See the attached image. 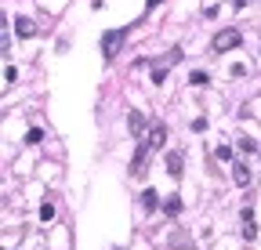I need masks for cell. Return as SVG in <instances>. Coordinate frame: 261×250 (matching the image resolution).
I'll return each instance as SVG.
<instances>
[{
    "mask_svg": "<svg viewBox=\"0 0 261 250\" xmlns=\"http://www.w3.org/2000/svg\"><path fill=\"white\" fill-rule=\"evenodd\" d=\"M163 138H167V127H163V123H152V131H149L145 138H138V152H134V160H131V174H134V178L145 174L149 156L163 145Z\"/></svg>",
    "mask_w": 261,
    "mask_h": 250,
    "instance_id": "1",
    "label": "cell"
},
{
    "mask_svg": "<svg viewBox=\"0 0 261 250\" xmlns=\"http://www.w3.org/2000/svg\"><path fill=\"white\" fill-rule=\"evenodd\" d=\"M127 33H131L127 26L109 29V33L102 37V55H105V58H116V55H120V48H124V40H127Z\"/></svg>",
    "mask_w": 261,
    "mask_h": 250,
    "instance_id": "2",
    "label": "cell"
},
{
    "mask_svg": "<svg viewBox=\"0 0 261 250\" xmlns=\"http://www.w3.org/2000/svg\"><path fill=\"white\" fill-rule=\"evenodd\" d=\"M239 29H225V33H218L214 37V51H232V48H239Z\"/></svg>",
    "mask_w": 261,
    "mask_h": 250,
    "instance_id": "3",
    "label": "cell"
},
{
    "mask_svg": "<svg viewBox=\"0 0 261 250\" xmlns=\"http://www.w3.org/2000/svg\"><path fill=\"white\" fill-rule=\"evenodd\" d=\"M167 174L181 178V152H167Z\"/></svg>",
    "mask_w": 261,
    "mask_h": 250,
    "instance_id": "4",
    "label": "cell"
},
{
    "mask_svg": "<svg viewBox=\"0 0 261 250\" xmlns=\"http://www.w3.org/2000/svg\"><path fill=\"white\" fill-rule=\"evenodd\" d=\"M127 127L134 131V138H145V134H142V131H145V116H142V113H131V116H127Z\"/></svg>",
    "mask_w": 261,
    "mask_h": 250,
    "instance_id": "5",
    "label": "cell"
},
{
    "mask_svg": "<svg viewBox=\"0 0 261 250\" xmlns=\"http://www.w3.org/2000/svg\"><path fill=\"white\" fill-rule=\"evenodd\" d=\"M232 181H236V185H250V167H247V163H236V167H232Z\"/></svg>",
    "mask_w": 261,
    "mask_h": 250,
    "instance_id": "6",
    "label": "cell"
},
{
    "mask_svg": "<svg viewBox=\"0 0 261 250\" xmlns=\"http://www.w3.org/2000/svg\"><path fill=\"white\" fill-rule=\"evenodd\" d=\"M15 33H19V37H33V33H37L33 19H15Z\"/></svg>",
    "mask_w": 261,
    "mask_h": 250,
    "instance_id": "7",
    "label": "cell"
},
{
    "mask_svg": "<svg viewBox=\"0 0 261 250\" xmlns=\"http://www.w3.org/2000/svg\"><path fill=\"white\" fill-rule=\"evenodd\" d=\"M142 207H145V210H156V207H160V196L152 192V189H145V192H142Z\"/></svg>",
    "mask_w": 261,
    "mask_h": 250,
    "instance_id": "8",
    "label": "cell"
},
{
    "mask_svg": "<svg viewBox=\"0 0 261 250\" xmlns=\"http://www.w3.org/2000/svg\"><path fill=\"white\" fill-rule=\"evenodd\" d=\"M167 69H171L167 62H163V66H152V84H163L167 80Z\"/></svg>",
    "mask_w": 261,
    "mask_h": 250,
    "instance_id": "9",
    "label": "cell"
},
{
    "mask_svg": "<svg viewBox=\"0 0 261 250\" xmlns=\"http://www.w3.org/2000/svg\"><path fill=\"white\" fill-rule=\"evenodd\" d=\"M40 142H44V131L40 127H33V131L26 134V145H40Z\"/></svg>",
    "mask_w": 261,
    "mask_h": 250,
    "instance_id": "10",
    "label": "cell"
},
{
    "mask_svg": "<svg viewBox=\"0 0 261 250\" xmlns=\"http://www.w3.org/2000/svg\"><path fill=\"white\" fill-rule=\"evenodd\" d=\"M167 214H181V196H167Z\"/></svg>",
    "mask_w": 261,
    "mask_h": 250,
    "instance_id": "11",
    "label": "cell"
},
{
    "mask_svg": "<svg viewBox=\"0 0 261 250\" xmlns=\"http://www.w3.org/2000/svg\"><path fill=\"white\" fill-rule=\"evenodd\" d=\"M51 217H55V203H44L40 207V221H51Z\"/></svg>",
    "mask_w": 261,
    "mask_h": 250,
    "instance_id": "12",
    "label": "cell"
},
{
    "mask_svg": "<svg viewBox=\"0 0 261 250\" xmlns=\"http://www.w3.org/2000/svg\"><path fill=\"white\" fill-rule=\"evenodd\" d=\"M189 84H196V87H203V84H207V73H192V76H189Z\"/></svg>",
    "mask_w": 261,
    "mask_h": 250,
    "instance_id": "13",
    "label": "cell"
},
{
    "mask_svg": "<svg viewBox=\"0 0 261 250\" xmlns=\"http://www.w3.org/2000/svg\"><path fill=\"white\" fill-rule=\"evenodd\" d=\"M174 62H181V51H178V48L167 51V66H174Z\"/></svg>",
    "mask_w": 261,
    "mask_h": 250,
    "instance_id": "14",
    "label": "cell"
},
{
    "mask_svg": "<svg viewBox=\"0 0 261 250\" xmlns=\"http://www.w3.org/2000/svg\"><path fill=\"white\" fill-rule=\"evenodd\" d=\"M15 80H19V73H15V66H8L4 69V84H15Z\"/></svg>",
    "mask_w": 261,
    "mask_h": 250,
    "instance_id": "15",
    "label": "cell"
},
{
    "mask_svg": "<svg viewBox=\"0 0 261 250\" xmlns=\"http://www.w3.org/2000/svg\"><path fill=\"white\" fill-rule=\"evenodd\" d=\"M145 4H149V8H160V4H163V0H145Z\"/></svg>",
    "mask_w": 261,
    "mask_h": 250,
    "instance_id": "16",
    "label": "cell"
}]
</instances>
